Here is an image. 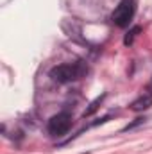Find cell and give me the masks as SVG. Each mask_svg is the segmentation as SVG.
Wrapping results in <instances>:
<instances>
[{"mask_svg":"<svg viewBox=\"0 0 152 154\" xmlns=\"http://www.w3.org/2000/svg\"><path fill=\"white\" fill-rule=\"evenodd\" d=\"M138 32H140V27H134V29H131V31H129V34L125 36V39H123V43H125V45H131V43L134 41V38L138 36Z\"/></svg>","mask_w":152,"mask_h":154,"instance_id":"8992f818","label":"cell"},{"mask_svg":"<svg viewBox=\"0 0 152 154\" xmlns=\"http://www.w3.org/2000/svg\"><path fill=\"white\" fill-rule=\"evenodd\" d=\"M143 122H145V118H136L132 124L125 125V127H123V131H129V129H132V127H136V125H140V124H143Z\"/></svg>","mask_w":152,"mask_h":154,"instance_id":"52a82bcc","label":"cell"},{"mask_svg":"<svg viewBox=\"0 0 152 154\" xmlns=\"http://www.w3.org/2000/svg\"><path fill=\"white\" fill-rule=\"evenodd\" d=\"M102 99H104V95H100V97H97V99H95V100H93V102L90 104V108H88V109L84 111V116H90V115H93V113H95V111L99 109V104L102 102Z\"/></svg>","mask_w":152,"mask_h":154,"instance_id":"5b68a950","label":"cell"},{"mask_svg":"<svg viewBox=\"0 0 152 154\" xmlns=\"http://www.w3.org/2000/svg\"><path fill=\"white\" fill-rule=\"evenodd\" d=\"M132 14H134V2L132 0H122L113 11L111 20L118 27H127L129 22L132 20Z\"/></svg>","mask_w":152,"mask_h":154,"instance_id":"7a4b0ae2","label":"cell"},{"mask_svg":"<svg viewBox=\"0 0 152 154\" xmlns=\"http://www.w3.org/2000/svg\"><path fill=\"white\" fill-rule=\"evenodd\" d=\"M47 127H48V133L50 134L61 136V134H65L72 127V116H70V113H66V111L57 113V115H54L48 120V125Z\"/></svg>","mask_w":152,"mask_h":154,"instance_id":"3957f363","label":"cell"},{"mask_svg":"<svg viewBox=\"0 0 152 154\" xmlns=\"http://www.w3.org/2000/svg\"><path fill=\"white\" fill-rule=\"evenodd\" d=\"M82 74H84V66L81 63H66V65H59V66L50 70L52 81H56L59 84H66V82L77 81Z\"/></svg>","mask_w":152,"mask_h":154,"instance_id":"6da1fadb","label":"cell"},{"mask_svg":"<svg viewBox=\"0 0 152 154\" xmlns=\"http://www.w3.org/2000/svg\"><path fill=\"white\" fill-rule=\"evenodd\" d=\"M152 106V97L150 95H141V97H138L132 104H131V109L132 111H145V109H149Z\"/></svg>","mask_w":152,"mask_h":154,"instance_id":"277c9868","label":"cell"}]
</instances>
